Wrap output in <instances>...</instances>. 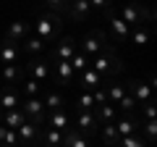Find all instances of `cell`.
I'll return each instance as SVG.
<instances>
[{
    "label": "cell",
    "mask_w": 157,
    "mask_h": 147,
    "mask_svg": "<svg viewBox=\"0 0 157 147\" xmlns=\"http://www.w3.org/2000/svg\"><path fill=\"white\" fill-rule=\"evenodd\" d=\"M58 74H60L63 84H68V81L73 79V68H71V63H68V61H58Z\"/></svg>",
    "instance_id": "484cf974"
},
{
    "label": "cell",
    "mask_w": 157,
    "mask_h": 147,
    "mask_svg": "<svg viewBox=\"0 0 157 147\" xmlns=\"http://www.w3.org/2000/svg\"><path fill=\"white\" fill-rule=\"evenodd\" d=\"M92 97H94V105H105V102H107V95H105L102 89H97Z\"/></svg>",
    "instance_id": "8d00e7d4"
},
{
    "label": "cell",
    "mask_w": 157,
    "mask_h": 147,
    "mask_svg": "<svg viewBox=\"0 0 157 147\" xmlns=\"http://www.w3.org/2000/svg\"><path fill=\"white\" fill-rule=\"evenodd\" d=\"M92 105H94V97L92 95H81L78 97V108H81V110H89Z\"/></svg>",
    "instance_id": "e575fe53"
},
{
    "label": "cell",
    "mask_w": 157,
    "mask_h": 147,
    "mask_svg": "<svg viewBox=\"0 0 157 147\" xmlns=\"http://www.w3.org/2000/svg\"><path fill=\"white\" fill-rule=\"evenodd\" d=\"M16 53H18L16 42L3 40V45H0V63H3V66H13V61H16Z\"/></svg>",
    "instance_id": "8fae6325"
},
{
    "label": "cell",
    "mask_w": 157,
    "mask_h": 147,
    "mask_svg": "<svg viewBox=\"0 0 157 147\" xmlns=\"http://www.w3.org/2000/svg\"><path fill=\"white\" fill-rule=\"evenodd\" d=\"M118 102H121V108H123L126 113H134V108H136V100H134L131 95H123V97H121Z\"/></svg>",
    "instance_id": "f546056e"
},
{
    "label": "cell",
    "mask_w": 157,
    "mask_h": 147,
    "mask_svg": "<svg viewBox=\"0 0 157 147\" xmlns=\"http://www.w3.org/2000/svg\"><path fill=\"white\" fill-rule=\"evenodd\" d=\"M16 137H18L21 145H32L34 137H37V124H34V121H24V124L16 129Z\"/></svg>",
    "instance_id": "ba28073f"
},
{
    "label": "cell",
    "mask_w": 157,
    "mask_h": 147,
    "mask_svg": "<svg viewBox=\"0 0 157 147\" xmlns=\"http://www.w3.org/2000/svg\"><path fill=\"white\" fill-rule=\"evenodd\" d=\"M0 147H6V145H0Z\"/></svg>",
    "instance_id": "60d3db41"
},
{
    "label": "cell",
    "mask_w": 157,
    "mask_h": 147,
    "mask_svg": "<svg viewBox=\"0 0 157 147\" xmlns=\"http://www.w3.org/2000/svg\"><path fill=\"white\" fill-rule=\"evenodd\" d=\"M45 3H47V8H52V11H66V8L68 6H71V0H45Z\"/></svg>",
    "instance_id": "4dcf8cb0"
},
{
    "label": "cell",
    "mask_w": 157,
    "mask_h": 147,
    "mask_svg": "<svg viewBox=\"0 0 157 147\" xmlns=\"http://www.w3.org/2000/svg\"><path fill=\"white\" fill-rule=\"evenodd\" d=\"M123 95H126V87H123V84H118V81L107 84V102H113V105H115Z\"/></svg>",
    "instance_id": "ffe728a7"
},
{
    "label": "cell",
    "mask_w": 157,
    "mask_h": 147,
    "mask_svg": "<svg viewBox=\"0 0 157 147\" xmlns=\"http://www.w3.org/2000/svg\"><path fill=\"white\" fill-rule=\"evenodd\" d=\"M24 121H26V116H24L18 108H16V110H6V113H3V126H8V129H18Z\"/></svg>",
    "instance_id": "5bb4252c"
},
{
    "label": "cell",
    "mask_w": 157,
    "mask_h": 147,
    "mask_svg": "<svg viewBox=\"0 0 157 147\" xmlns=\"http://www.w3.org/2000/svg\"><path fill=\"white\" fill-rule=\"evenodd\" d=\"M42 47H45V42L39 40V37H26V40H24V50L32 53V55H34V53H39Z\"/></svg>",
    "instance_id": "4316f807"
},
{
    "label": "cell",
    "mask_w": 157,
    "mask_h": 147,
    "mask_svg": "<svg viewBox=\"0 0 157 147\" xmlns=\"http://www.w3.org/2000/svg\"><path fill=\"white\" fill-rule=\"evenodd\" d=\"M68 63H71V68H73V71H78V74L84 71L86 66H89V61H86V55H84V53H78V50L73 53V58H71Z\"/></svg>",
    "instance_id": "603a6c76"
},
{
    "label": "cell",
    "mask_w": 157,
    "mask_h": 147,
    "mask_svg": "<svg viewBox=\"0 0 157 147\" xmlns=\"http://www.w3.org/2000/svg\"><path fill=\"white\" fill-rule=\"evenodd\" d=\"M63 145V134L58 129H47L45 134V147H60Z\"/></svg>",
    "instance_id": "7402d4cb"
},
{
    "label": "cell",
    "mask_w": 157,
    "mask_h": 147,
    "mask_svg": "<svg viewBox=\"0 0 157 147\" xmlns=\"http://www.w3.org/2000/svg\"><path fill=\"white\" fill-rule=\"evenodd\" d=\"M3 145H6V147H16V145H18L16 129H8V131H6V139H3Z\"/></svg>",
    "instance_id": "836d02e7"
},
{
    "label": "cell",
    "mask_w": 157,
    "mask_h": 147,
    "mask_svg": "<svg viewBox=\"0 0 157 147\" xmlns=\"http://www.w3.org/2000/svg\"><path fill=\"white\" fill-rule=\"evenodd\" d=\"M107 21H110V29H113V34H115L118 40H123V37H128V34H131L128 24H126L121 16H115V13H113V16H107Z\"/></svg>",
    "instance_id": "4fadbf2b"
},
{
    "label": "cell",
    "mask_w": 157,
    "mask_h": 147,
    "mask_svg": "<svg viewBox=\"0 0 157 147\" xmlns=\"http://www.w3.org/2000/svg\"><path fill=\"white\" fill-rule=\"evenodd\" d=\"M0 121H3V110H0Z\"/></svg>",
    "instance_id": "ab89813d"
},
{
    "label": "cell",
    "mask_w": 157,
    "mask_h": 147,
    "mask_svg": "<svg viewBox=\"0 0 157 147\" xmlns=\"http://www.w3.org/2000/svg\"><path fill=\"white\" fill-rule=\"evenodd\" d=\"M89 3L86 0H71V16L73 18H81V21H86L89 18Z\"/></svg>",
    "instance_id": "9a60e30c"
},
{
    "label": "cell",
    "mask_w": 157,
    "mask_h": 147,
    "mask_svg": "<svg viewBox=\"0 0 157 147\" xmlns=\"http://www.w3.org/2000/svg\"><path fill=\"white\" fill-rule=\"evenodd\" d=\"M121 18L128 24V29H131V26L139 29V26H141V21H144V18H149V21H152V18H155V13H152V11L147 13L144 8L139 6V3H131V6H126L123 11H121Z\"/></svg>",
    "instance_id": "7a4b0ae2"
},
{
    "label": "cell",
    "mask_w": 157,
    "mask_h": 147,
    "mask_svg": "<svg viewBox=\"0 0 157 147\" xmlns=\"http://www.w3.org/2000/svg\"><path fill=\"white\" fill-rule=\"evenodd\" d=\"M128 87H131V92H134V100L136 102H147V100H152V87L149 84H144V81H139V79H131L128 81Z\"/></svg>",
    "instance_id": "9c48e42d"
},
{
    "label": "cell",
    "mask_w": 157,
    "mask_h": 147,
    "mask_svg": "<svg viewBox=\"0 0 157 147\" xmlns=\"http://www.w3.org/2000/svg\"><path fill=\"white\" fill-rule=\"evenodd\" d=\"M18 68L16 66H3V79H6V84H13V81L18 79Z\"/></svg>",
    "instance_id": "f1b7e54d"
},
{
    "label": "cell",
    "mask_w": 157,
    "mask_h": 147,
    "mask_svg": "<svg viewBox=\"0 0 157 147\" xmlns=\"http://www.w3.org/2000/svg\"><path fill=\"white\" fill-rule=\"evenodd\" d=\"M144 134H147V139H149V145H155V134H157V124L155 121H147L144 124Z\"/></svg>",
    "instance_id": "d6a6232c"
},
{
    "label": "cell",
    "mask_w": 157,
    "mask_h": 147,
    "mask_svg": "<svg viewBox=\"0 0 157 147\" xmlns=\"http://www.w3.org/2000/svg\"><path fill=\"white\" fill-rule=\"evenodd\" d=\"M89 3V8H107L110 6V0H86Z\"/></svg>",
    "instance_id": "74e56055"
},
{
    "label": "cell",
    "mask_w": 157,
    "mask_h": 147,
    "mask_svg": "<svg viewBox=\"0 0 157 147\" xmlns=\"http://www.w3.org/2000/svg\"><path fill=\"white\" fill-rule=\"evenodd\" d=\"M102 137H105L107 147L118 145V131H115V124H105V131H102Z\"/></svg>",
    "instance_id": "83f0119b"
},
{
    "label": "cell",
    "mask_w": 157,
    "mask_h": 147,
    "mask_svg": "<svg viewBox=\"0 0 157 147\" xmlns=\"http://www.w3.org/2000/svg\"><path fill=\"white\" fill-rule=\"evenodd\" d=\"M6 131H8V126H0V145H3V139H6Z\"/></svg>",
    "instance_id": "f35d334b"
},
{
    "label": "cell",
    "mask_w": 157,
    "mask_h": 147,
    "mask_svg": "<svg viewBox=\"0 0 157 147\" xmlns=\"http://www.w3.org/2000/svg\"><path fill=\"white\" fill-rule=\"evenodd\" d=\"M42 110H45V105H42V100H39V97H29V100L21 105V113L26 116V118H32L34 124H45Z\"/></svg>",
    "instance_id": "3957f363"
},
{
    "label": "cell",
    "mask_w": 157,
    "mask_h": 147,
    "mask_svg": "<svg viewBox=\"0 0 157 147\" xmlns=\"http://www.w3.org/2000/svg\"><path fill=\"white\" fill-rule=\"evenodd\" d=\"M26 74L32 76L34 81H45L47 79V63L39 61V58H32V61L26 63Z\"/></svg>",
    "instance_id": "52a82bcc"
},
{
    "label": "cell",
    "mask_w": 157,
    "mask_h": 147,
    "mask_svg": "<svg viewBox=\"0 0 157 147\" xmlns=\"http://www.w3.org/2000/svg\"><path fill=\"white\" fill-rule=\"evenodd\" d=\"M105 55H107V61H110V68H107V76H118V74L123 71V61H121V58H118L115 53L110 50V47L105 50Z\"/></svg>",
    "instance_id": "e0dca14e"
},
{
    "label": "cell",
    "mask_w": 157,
    "mask_h": 147,
    "mask_svg": "<svg viewBox=\"0 0 157 147\" xmlns=\"http://www.w3.org/2000/svg\"><path fill=\"white\" fill-rule=\"evenodd\" d=\"M60 29H63L60 13L50 11V13H45V16L37 21V37H39L42 42H47V40H52V37H58V34H60Z\"/></svg>",
    "instance_id": "6da1fadb"
},
{
    "label": "cell",
    "mask_w": 157,
    "mask_h": 147,
    "mask_svg": "<svg viewBox=\"0 0 157 147\" xmlns=\"http://www.w3.org/2000/svg\"><path fill=\"white\" fill-rule=\"evenodd\" d=\"M97 124H113V118H115V105L113 102H105V105L97 108Z\"/></svg>",
    "instance_id": "2e32d148"
},
{
    "label": "cell",
    "mask_w": 157,
    "mask_h": 147,
    "mask_svg": "<svg viewBox=\"0 0 157 147\" xmlns=\"http://www.w3.org/2000/svg\"><path fill=\"white\" fill-rule=\"evenodd\" d=\"M73 53H76V42H73V37L60 40V45L55 47V58H58V61H71Z\"/></svg>",
    "instance_id": "30bf717a"
},
{
    "label": "cell",
    "mask_w": 157,
    "mask_h": 147,
    "mask_svg": "<svg viewBox=\"0 0 157 147\" xmlns=\"http://www.w3.org/2000/svg\"><path fill=\"white\" fill-rule=\"evenodd\" d=\"M18 108V92L13 84H6L0 92V110H16Z\"/></svg>",
    "instance_id": "5b68a950"
},
{
    "label": "cell",
    "mask_w": 157,
    "mask_h": 147,
    "mask_svg": "<svg viewBox=\"0 0 157 147\" xmlns=\"http://www.w3.org/2000/svg\"><path fill=\"white\" fill-rule=\"evenodd\" d=\"M139 124H141V121H136V118H121L115 124L118 139H121V137H128V134H139Z\"/></svg>",
    "instance_id": "7c38bea8"
},
{
    "label": "cell",
    "mask_w": 157,
    "mask_h": 147,
    "mask_svg": "<svg viewBox=\"0 0 157 147\" xmlns=\"http://www.w3.org/2000/svg\"><path fill=\"white\" fill-rule=\"evenodd\" d=\"M45 108H50V110H60L63 108V97L58 95V92H47V97H45V102H42Z\"/></svg>",
    "instance_id": "cb8c5ba5"
},
{
    "label": "cell",
    "mask_w": 157,
    "mask_h": 147,
    "mask_svg": "<svg viewBox=\"0 0 157 147\" xmlns=\"http://www.w3.org/2000/svg\"><path fill=\"white\" fill-rule=\"evenodd\" d=\"M100 79H102V76L94 71V68H84L81 76H78V81H81L84 87H97V84H100Z\"/></svg>",
    "instance_id": "d6986e66"
},
{
    "label": "cell",
    "mask_w": 157,
    "mask_h": 147,
    "mask_svg": "<svg viewBox=\"0 0 157 147\" xmlns=\"http://www.w3.org/2000/svg\"><path fill=\"white\" fill-rule=\"evenodd\" d=\"M118 145H121V147H147V145H144V139H141V134L121 137V139H118Z\"/></svg>",
    "instance_id": "44dd1931"
},
{
    "label": "cell",
    "mask_w": 157,
    "mask_h": 147,
    "mask_svg": "<svg viewBox=\"0 0 157 147\" xmlns=\"http://www.w3.org/2000/svg\"><path fill=\"white\" fill-rule=\"evenodd\" d=\"M102 40H105V34H102L100 29H97V32H92L89 37L81 42L78 53H84V55H100V50H102Z\"/></svg>",
    "instance_id": "277c9868"
},
{
    "label": "cell",
    "mask_w": 157,
    "mask_h": 147,
    "mask_svg": "<svg viewBox=\"0 0 157 147\" xmlns=\"http://www.w3.org/2000/svg\"><path fill=\"white\" fill-rule=\"evenodd\" d=\"M92 68H94L100 76H107V68H110V61H107V55H97L94 61H92Z\"/></svg>",
    "instance_id": "d4e9b609"
},
{
    "label": "cell",
    "mask_w": 157,
    "mask_h": 147,
    "mask_svg": "<svg viewBox=\"0 0 157 147\" xmlns=\"http://www.w3.org/2000/svg\"><path fill=\"white\" fill-rule=\"evenodd\" d=\"M45 121L52 126V129H58V131L68 129V116L63 113V110H52V116H50V118H45Z\"/></svg>",
    "instance_id": "ac0fdd59"
},
{
    "label": "cell",
    "mask_w": 157,
    "mask_h": 147,
    "mask_svg": "<svg viewBox=\"0 0 157 147\" xmlns=\"http://www.w3.org/2000/svg\"><path fill=\"white\" fill-rule=\"evenodd\" d=\"M24 92H26V97H37V92H39V81H34V79L24 81Z\"/></svg>",
    "instance_id": "1f68e13d"
},
{
    "label": "cell",
    "mask_w": 157,
    "mask_h": 147,
    "mask_svg": "<svg viewBox=\"0 0 157 147\" xmlns=\"http://www.w3.org/2000/svg\"><path fill=\"white\" fill-rule=\"evenodd\" d=\"M131 37H134L136 45H147V40H149V37H147V32H141V29H134V34H131Z\"/></svg>",
    "instance_id": "d590c367"
},
{
    "label": "cell",
    "mask_w": 157,
    "mask_h": 147,
    "mask_svg": "<svg viewBox=\"0 0 157 147\" xmlns=\"http://www.w3.org/2000/svg\"><path fill=\"white\" fill-rule=\"evenodd\" d=\"M29 29H32V24H29V21H13L11 26H8L6 40H11V42H24V40H26V34H29Z\"/></svg>",
    "instance_id": "8992f818"
}]
</instances>
